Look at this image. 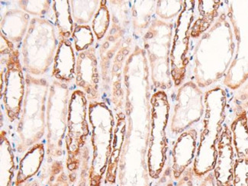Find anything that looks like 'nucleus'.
<instances>
[{
  "instance_id": "obj_9",
  "label": "nucleus",
  "mask_w": 248,
  "mask_h": 186,
  "mask_svg": "<svg viewBox=\"0 0 248 186\" xmlns=\"http://www.w3.org/2000/svg\"><path fill=\"white\" fill-rule=\"evenodd\" d=\"M112 53H109V54H108V58H112Z\"/></svg>"
},
{
  "instance_id": "obj_7",
  "label": "nucleus",
  "mask_w": 248,
  "mask_h": 186,
  "mask_svg": "<svg viewBox=\"0 0 248 186\" xmlns=\"http://www.w3.org/2000/svg\"><path fill=\"white\" fill-rule=\"evenodd\" d=\"M128 50H123V54H124V55H126V54H128Z\"/></svg>"
},
{
  "instance_id": "obj_8",
  "label": "nucleus",
  "mask_w": 248,
  "mask_h": 186,
  "mask_svg": "<svg viewBox=\"0 0 248 186\" xmlns=\"http://www.w3.org/2000/svg\"><path fill=\"white\" fill-rule=\"evenodd\" d=\"M118 70H119V67H118L117 66H115V67H114V71H117Z\"/></svg>"
},
{
  "instance_id": "obj_11",
  "label": "nucleus",
  "mask_w": 248,
  "mask_h": 186,
  "mask_svg": "<svg viewBox=\"0 0 248 186\" xmlns=\"http://www.w3.org/2000/svg\"><path fill=\"white\" fill-rule=\"evenodd\" d=\"M13 66L12 64L9 65V69H13Z\"/></svg>"
},
{
  "instance_id": "obj_2",
  "label": "nucleus",
  "mask_w": 248,
  "mask_h": 186,
  "mask_svg": "<svg viewBox=\"0 0 248 186\" xmlns=\"http://www.w3.org/2000/svg\"><path fill=\"white\" fill-rule=\"evenodd\" d=\"M234 143L239 159L248 158V126L245 111L240 113L232 126Z\"/></svg>"
},
{
  "instance_id": "obj_3",
  "label": "nucleus",
  "mask_w": 248,
  "mask_h": 186,
  "mask_svg": "<svg viewBox=\"0 0 248 186\" xmlns=\"http://www.w3.org/2000/svg\"><path fill=\"white\" fill-rule=\"evenodd\" d=\"M232 186H248V158H238L236 161Z\"/></svg>"
},
{
  "instance_id": "obj_10",
  "label": "nucleus",
  "mask_w": 248,
  "mask_h": 186,
  "mask_svg": "<svg viewBox=\"0 0 248 186\" xmlns=\"http://www.w3.org/2000/svg\"><path fill=\"white\" fill-rule=\"evenodd\" d=\"M108 40H109L110 41H113V40H114L113 37H112V36H111V37H109V38H108Z\"/></svg>"
},
{
  "instance_id": "obj_1",
  "label": "nucleus",
  "mask_w": 248,
  "mask_h": 186,
  "mask_svg": "<svg viewBox=\"0 0 248 186\" xmlns=\"http://www.w3.org/2000/svg\"><path fill=\"white\" fill-rule=\"evenodd\" d=\"M228 132V129H225L219 143V159L215 172L217 186H232L233 182L234 154Z\"/></svg>"
},
{
  "instance_id": "obj_4",
  "label": "nucleus",
  "mask_w": 248,
  "mask_h": 186,
  "mask_svg": "<svg viewBox=\"0 0 248 186\" xmlns=\"http://www.w3.org/2000/svg\"><path fill=\"white\" fill-rule=\"evenodd\" d=\"M123 56L122 55V54H119V56H118V61H122L123 60Z\"/></svg>"
},
{
  "instance_id": "obj_12",
  "label": "nucleus",
  "mask_w": 248,
  "mask_h": 186,
  "mask_svg": "<svg viewBox=\"0 0 248 186\" xmlns=\"http://www.w3.org/2000/svg\"><path fill=\"white\" fill-rule=\"evenodd\" d=\"M66 44H67V45H70V41H66Z\"/></svg>"
},
{
  "instance_id": "obj_6",
  "label": "nucleus",
  "mask_w": 248,
  "mask_h": 186,
  "mask_svg": "<svg viewBox=\"0 0 248 186\" xmlns=\"http://www.w3.org/2000/svg\"><path fill=\"white\" fill-rule=\"evenodd\" d=\"M103 46H104V48H107L108 46V44L106 42V43L104 44V45H103Z\"/></svg>"
},
{
  "instance_id": "obj_13",
  "label": "nucleus",
  "mask_w": 248,
  "mask_h": 186,
  "mask_svg": "<svg viewBox=\"0 0 248 186\" xmlns=\"http://www.w3.org/2000/svg\"><path fill=\"white\" fill-rule=\"evenodd\" d=\"M95 82H98V79L96 78V79H95Z\"/></svg>"
},
{
  "instance_id": "obj_5",
  "label": "nucleus",
  "mask_w": 248,
  "mask_h": 186,
  "mask_svg": "<svg viewBox=\"0 0 248 186\" xmlns=\"http://www.w3.org/2000/svg\"><path fill=\"white\" fill-rule=\"evenodd\" d=\"M120 94H121V90H116V95H120Z\"/></svg>"
}]
</instances>
